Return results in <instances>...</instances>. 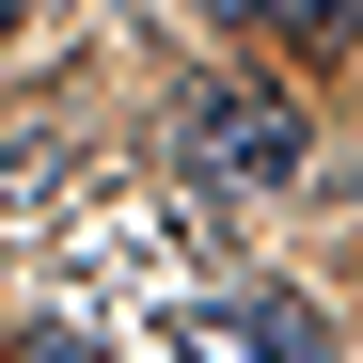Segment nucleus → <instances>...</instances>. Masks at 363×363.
<instances>
[{
	"label": "nucleus",
	"mask_w": 363,
	"mask_h": 363,
	"mask_svg": "<svg viewBox=\"0 0 363 363\" xmlns=\"http://www.w3.org/2000/svg\"><path fill=\"white\" fill-rule=\"evenodd\" d=\"M0 48H16V0H0Z\"/></svg>",
	"instance_id": "5"
},
{
	"label": "nucleus",
	"mask_w": 363,
	"mask_h": 363,
	"mask_svg": "<svg viewBox=\"0 0 363 363\" xmlns=\"http://www.w3.org/2000/svg\"><path fill=\"white\" fill-rule=\"evenodd\" d=\"M174 143H190V174H221V190H300V158H316V127H300L284 79H206L174 111Z\"/></svg>",
	"instance_id": "1"
},
{
	"label": "nucleus",
	"mask_w": 363,
	"mask_h": 363,
	"mask_svg": "<svg viewBox=\"0 0 363 363\" xmlns=\"http://www.w3.org/2000/svg\"><path fill=\"white\" fill-rule=\"evenodd\" d=\"M16 363H95V347H64V332H32V347H16Z\"/></svg>",
	"instance_id": "4"
},
{
	"label": "nucleus",
	"mask_w": 363,
	"mask_h": 363,
	"mask_svg": "<svg viewBox=\"0 0 363 363\" xmlns=\"http://www.w3.org/2000/svg\"><path fill=\"white\" fill-rule=\"evenodd\" d=\"M174 363H316V332L284 300H190L174 316Z\"/></svg>",
	"instance_id": "2"
},
{
	"label": "nucleus",
	"mask_w": 363,
	"mask_h": 363,
	"mask_svg": "<svg viewBox=\"0 0 363 363\" xmlns=\"http://www.w3.org/2000/svg\"><path fill=\"white\" fill-rule=\"evenodd\" d=\"M206 16H237V32H363V0H206Z\"/></svg>",
	"instance_id": "3"
}]
</instances>
